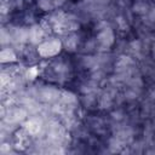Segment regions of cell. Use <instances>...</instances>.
<instances>
[{"mask_svg":"<svg viewBox=\"0 0 155 155\" xmlns=\"http://www.w3.org/2000/svg\"><path fill=\"white\" fill-rule=\"evenodd\" d=\"M39 51L42 56H52L59 51V42L54 40L50 42H45L39 47Z\"/></svg>","mask_w":155,"mask_h":155,"instance_id":"obj_1","label":"cell"},{"mask_svg":"<svg viewBox=\"0 0 155 155\" xmlns=\"http://www.w3.org/2000/svg\"><path fill=\"white\" fill-rule=\"evenodd\" d=\"M27 128L30 133H36L39 130H40V124L35 120H30L28 124H27Z\"/></svg>","mask_w":155,"mask_h":155,"instance_id":"obj_2","label":"cell"},{"mask_svg":"<svg viewBox=\"0 0 155 155\" xmlns=\"http://www.w3.org/2000/svg\"><path fill=\"white\" fill-rule=\"evenodd\" d=\"M1 57H2V61H11V59H13V58H15L13 53H12V52H10V51H2Z\"/></svg>","mask_w":155,"mask_h":155,"instance_id":"obj_3","label":"cell"}]
</instances>
